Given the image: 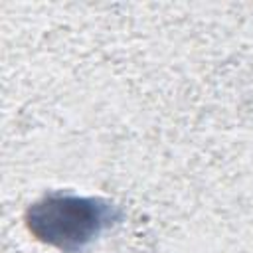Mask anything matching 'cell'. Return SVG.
<instances>
[{
	"instance_id": "obj_1",
	"label": "cell",
	"mask_w": 253,
	"mask_h": 253,
	"mask_svg": "<svg viewBox=\"0 0 253 253\" xmlns=\"http://www.w3.org/2000/svg\"><path fill=\"white\" fill-rule=\"evenodd\" d=\"M109 206L97 200L51 196L36 204L28 213L30 229L65 251H77L107 225Z\"/></svg>"
}]
</instances>
